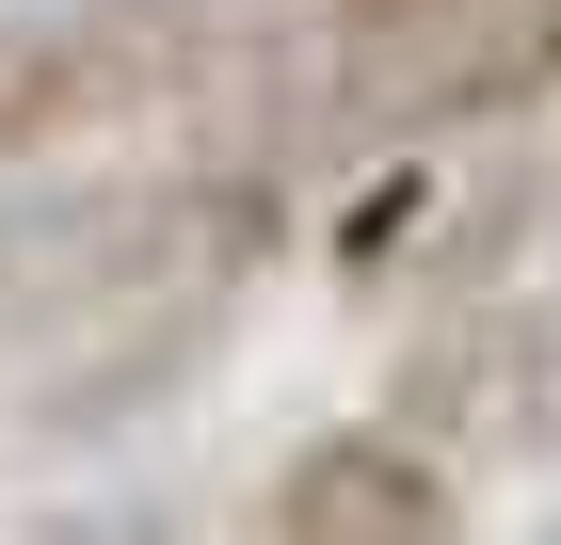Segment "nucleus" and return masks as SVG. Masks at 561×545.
Here are the masks:
<instances>
[{"instance_id": "nucleus-2", "label": "nucleus", "mask_w": 561, "mask_h": 545, "mask_svg": "<svg viewBox=\"0 0 561 545\" xmlns=\"http://www.w3.org/2000/svg\"><path fill=\"white\" fill-rule=\"evenodd\" d=\"M209 65V0H48L0 33V161H48L81 128L161 113Z\"/></svg>"}, {"instance_id": "nucleus-3", "label": "nucleus", "mask_w": 561, "mask_h": 545, "mask_svg": "<svg viewBox=\"0 0 561 545\" xmlns=\"http://www.w3.org/2000/svg\"><path fill=\"white\" fill-rule=\"evenodd\" d=\"M241 545H466V498L417 433H305L257 481Z\"/></svg>"}, {"instance_id": "nucleus-1", "label": "nucleus", "mask_w": 561, "mask_h": 545, "mask_svg": "<svg viewBox=\"0 0 561 545\" xmlns=\"http://www.w3.org/2000/svg\"><path fill=\"white\" fill-rule=\"evenodd\" d=\"M321 96L353 128H481L561 96V0H321Z\"/></svg>"}]
</instances>
